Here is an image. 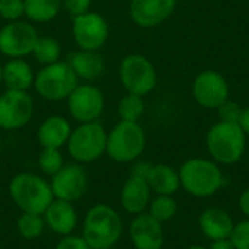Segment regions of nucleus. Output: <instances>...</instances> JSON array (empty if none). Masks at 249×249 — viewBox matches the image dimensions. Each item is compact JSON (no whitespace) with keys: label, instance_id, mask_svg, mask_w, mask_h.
<instances>
[{"label":"nucleus","instance_id":"obj_35","mask_svg":"<svg viewBox=\"0 0 249 249\" xmlns=\"http://www.w3.org/2000/svg\"><path fill=\"white\" fill-rule=\"evenodd\" d=\"M150 168H152V165L147 163V162H136L134 166L131 168V175L133 177L143 178V179H147V175L150 172Z\"/></svg>","mask_w":249,"mask_h":249},{"label":"nucleus","instance_id":"obj_3","mask_svg":"<svg viewBox=\"0 0 249 249\" xmlns=\"http://www.w3.org/2000/svg\"><path fill=\"white\" fill-rule=\"evenodd\" d=\"M178 174L182 188L198 198L214 196L225 184L220 168L214 162L203 158L185 160Z\"/></svg>","mask_w":249,"mask_h":249},{"label":"nucleus","instance_id":"obj_36","mask_svg":"<svg viewBox=\"0 0 249 249\" xmlns=\"http://www.w3.org/2000/svg\"><path fill=\"white\" fill-rule=\"evenodd\" d=\"M238 124L241 125V128L244 130V133L249 136V107L244 108L241 112V117L238 120Z\"/></svg>","mask_w":249,"mask_h":249},{"label":"nucleus","instance_id":"obj_40","mask_svg":"<svg viewBox=\"0 0 249 249\" xmlns=\"http://www.w3.org/2000/svg\"><path fill=\"white\" fill-rule=\"evenodd\" d=\"M3 64L0 63V85H3Z\"/></svg>","mask_w":249,"mask_h":249},{"label":"nucleus","instance_id":"obj_17","mask_svg":"<svg viewBox=\"0 0 249 249\" xmlns=\"http://www.w3.org/2000/svg\"><path fill=\"white\" fill-rule=\"evenodd\" d=\"M45 226L55 235L67 236L74 233L79 225V214L73 203L54 198L42 214Z\"/></svg>","mask_w":249,"mask_h":249},{"label":"nucleus","instance_id":"obj_32","mask_svg":"<svg viewBox=\"0 0 249 249\" xmlns=\"http://www.w3.org/2000/svg\"><path fill=\"white\" fill-rule=\"evenodd\" d=\"M217 109H219L220 121H229V123H238L241 112H242V108L235 101H231V99L223 102Z\"/></svg>","mask_w":249,"mask_h":249},{"label":"nucleus","instance_id":"obj_27","mask_svg":"<svg viewBox=\"0 0 249 249\" xmlns=\"http://www.w3.org/2000/svg\"><path fill=\"white\" fill-rule=\"evenodd\" d=\"M117 111H118L120 120L139 123V120L144 114V101H143V96L133 95V93H127L118 102Z\"/></svg>","mask_w":249,"mask_h":249},{"label":"nucleus","instance_id":"obj_7","mask_svg":"<svg viewBox=\"0 0 249 249\" xmlns=\"http://www.w3.org/2000/svg\"><path fill=\"white\" fill-rule=\"evenodd\" d=\"M146 149V134L139 123L120 120L107 137V155L118 163L137 160Z\"/></svg>","mask_w":249,"mask_h":249},{"label":"nucleus","instance_id":"obj_18","mask_svg":"<svg viewBox=\"0 0 249 249\" xmlns=\"http://www.w3.org/2000/svg\"><path fill=\"white\" fill-rule=\"evenodd\" d=\"M71 124L63 115H50L39 124L36 130V140L42 149H61L66 147L71 134Z\"/></svg>","mask_w":249,"mask_h":249},{"label":"nucleus","instance_id":"obj_29","mask_svg":"<svg viewBox=\"0 0 249 249\" xmlns=\"http://www.w3.org/2000/svg\"><path fill=\"white\" fill-rule=\"evenodd\" d=\"M64 163L66 162H64L61 149H42L38 156L39 171L50 178L53 175H55L64 166Z\"/></svg>","mask_w":249,"mask_h":249},{"label":"nucleus","instance_id":"obj_31","mask_svg":"<svg viewBox=\"0 0 249 249\" xmlns=\"http://www.w3.org/2000/svg\"><path fill=\"white\" fill-rule=\"evenodd\" d=\"M229 239L235 249H249V219L233 226Z\"/></svg>","mask_w":249,"mask_h":249},{"label":"nucleus","instance_id":"obj_16","mask_svg":"<svg viewBox=\"0 0 249 249\" xmlns=\"http://www.w3.org/2000/svg\"><path fill=\"white\" fill-rule=\"evenodd\" d=\"M128 233L136 249H162L165 242L162 223L146 212L134 216Z\"/></svg>","mask_w":249,"mask_h":249},{"label":"nucleus","instance_id":"obj_37","mask_svg":"<svg viewBox=\"0 0 249 249\" xmlns=\"http://www.w3.org/2000/svg\"><path fill=\"white\" fill-rule=\"evenodd\" d=\"M239 207H241V212L249 219V188H247L241 194V197H239Z\"/></svg>","mask_w":249,"mask_h":249},{"label":"nucleus","instance_id":"obj_28","mask_svg":"<svg viewBox=\"0 0 249 249\" xmlns=\"http://www.w3.org/2000/svg\"><path fill=\"white\" fill-rule=\"evenodd\" d=\"M147 209L152 217L163 223L172 220L177 214V201L172 198V196H158L156 198L150 200Z\"/></svg>","mask_w":249,"mask_h":249},{"label":"nucleus","instance_id":"obj_1","mask_svg":"<svg viewBox=\"0 0 249 249\" xmlns=\"http://www.w3.org/2000/svg\"><path fill=\"white\" fill-rule=\"evenodd\" d=\"M124 225L120 213L108 204L92 206L82 223V236L92 249L114 248L123 236Z\"/></svg>","mask_w":249,"mask_h":249},{"label":"nucleus","instance_id":"obj_5","mask_svg":"<svg viewBox=\"0 0 249 249\" xmlns=\"http://www.w3.org/2000/svg\"><path fill=\"white\" fill-rule=\"evenodd\" d=\"M79 83L80 82L70 64L60 60L42 66L35 73L34 89L39 98L50 102H58L66 101Z\"/></svg>","mask_w":249,"mask_h":249},{"label":"nucleus","instance_id":"obj_41","mask_svg":"<svg viewBox=\"0 0 249 249\" xmlns=\"http://www.w3.org/2000/svg\"><path fill=\"white\" fill-rule=\"evenodd\" d=\"M0 150H1V139H0Z\"/></svg>","mask_w":249,"mask_h":249},{"label":"nucleus","instance_id":"obj_38","mask_svg":"<svg viewBox=\"0 0 249 249\" xmlns=\"http://www.w3.org/2000/svg\"><path fill=\"white\" fill-rule=\"evenodd\" d=\"M209 249H235L232 241L228 239H219V241H212V245Z\"/></svg>","mask_w":249,"mask_h":249},{"label":"nucleus","instance_id":"obj_26","mask_svg":"<svg viewBox=\"0 0 249 249\" xmlns=\"http://www.w3.org/2000/svg\"><path fill=\"white\" fill-rule=\"evenodd\" d=\"M45 220L42 214L34 213H22L16 220V229L22 239L25 241H35L38 239L45 229Z\"/></svg>","mask_w":249,"mask_h":249},{"label":"nucleus","instance_id":"obj_15","mask_svg":"<svg viewBox=\"0 0 249 249\" xmlns=\"http://www.w3.org/2000/svg\"><path fill=\"white\" fill-rule=\"evenodd\" d=\"M177 0H131L130 18L140 28H155L172 15Z\"/></svg>","mask_w":249,"mask_h":249},{"label":"nucleus","instance_id":"obj_23","mask_svg":"<svg viewBox=\"0 0 249 249\" xmlns=\"http://www.w3.org/2000/svg\"><path fill=\"white\" fill-rule=\"evenodd\" d=\"M146 181L150 190L158 196H172L181 187L178 171L165 163L152 165Z\"/></svg>","mask_w":249,"mask_h":249},{"label":"nucleus","instance_id":"obj_11","mask_svg":"<svg viewBox=\"0 0 249 249\" xmlns=\"http://www.w3.org/2000/svg\"><path fill=\"white\" fill-rule=\"evenodd\" d=\"M35 105L28 92L6 89L0 95V130L16 131L23 128L34 117Z\"/></svg>","mask_w":249,"mask_h":249},{"label":"nucleus","instance_id":"obj_42","mask_svg":"<svg viewBox=\"0 0 249 249\" xmlns=\"http://www.w3.org/2000/svg\"><path fill=\"white\" fill-rule=\"evenodd\" d=\"M0 207H1V197H0Z\"/></svg>","mask_w":249,"mask_h":249},{"label":"nucleus","instance_id":"obj_21","mask_svg":"<svg viewBox=\"0 0 249 249\" xmlns=\"http://www.w3.org/2000/svg\"><path fill=\"white\" fill-rule=\"evenodd\" d=\"M3 85L9 90L28 92L34 88L35 71L23 58H9L3 64Z\"/></svg>","mask_w":249,"mask_h":249},{"label":"nucleus","instance_id":"obj_43","mask_svg":"<svg viewBox=\"0 0 249 249\" xmlns=\"http://www.w3.org/2000/svg\"><path fill=\"white\" fill-rule=\"evenodd\" d=\"M104 249H114V248H104Z\"/></svg>","mask_w":249,"mask_h":249},{"label":"nucleus","instance_id":"obj_44","mask_svg":"<svg viewBox=\"0 0 249 249\" xmlns=\"http://www.w3.org/2000/svg\"><path fill=\"white\" fill-rule=\"evenodd\" d=\"M0 226H1V222H0Z\"/></svg>","mask_w":249,"mask_h":249},{"label":"nucleus","instance_id":"obj_12","mask_svg":"<svg viewBox=\"0 0 249 249\" xmlns=\"http://www.w3.org/2000/svg\"><path fill=\"white\" fill-rule=\"evenodd\" d=\"M71 34L79 50L99 51L109 36V26L107 19L93 10L73 18Z\"/></svg>","mask_w":249,"mask_h":249},{"label":"nucleus","instance_id":"obj_13","mask_svg":"<svg viewBox=\"0 0 249 249\" xmlns=\"http://www.w3.org/2000/svg\"><path fill=\"white\" fill-rule=\"evenodd\" d=\"M89 185V177L86 169L77 163H64V166L51 177L50 187L53 191L54 198L69 201V203H76L79 201Z\"/></svg>","mask_w":249,"mask_h":249},{"label":"nucleus","instance_id":"obj_14","mask_svg":"<svg viewBox=\"0 0 249 249\" xmlns=\"http://www.w3.org/2000/svg\"><path fill=\"white\" fill-rule=\"evenodd\" d=\"M193 96L201 107L216 109L229 99L228 80L214 70H206L194 79Z\"/></svg>","mask_w":249,"mask_h":249},{"label":"nucleus","instance_id":"obj_33","mask_svg":"<svg viewBox=\"0 0 249 249\" xmlns=\"http://www.w3.org/2000/svg\"><path fill=\"white\" fill-rule=\"evenodd\" d=\"M92 0H61V7L71 16H80L90 10Z\"/></svg>","mask_w":249,"mask_h":249},{"label":"nucleus","instance_id":"obj_6","mask_svg":"<svg viewBox=\"0 0 249 249\" xmlns=\"http://www.w3.org/2000/svg\"><path fill=\"white\" fill-rule=\"evenodd\" d=\"M108 131L99 121L82 123L71 130L66 144L70 158L80 163H92L107 153Z\"/></svg>","mask_w":249,"mask_h":249},{"label":"nucleus","instance_id":"obj_34","mask_svg":"<svg viewBox=\"0 0 249 249\" xmlns=\"http://www.w3.org/2000/svg\"><path fill=\"white\" fill-rule=\"evenodd\" d=\"M54 249H92L82 235H67L61 236Z\"/></svg>","mask_w":249,"mask_h":249},{"label":"nucleus","instance_id":"obj_19","mask_svg":"<svg viewBox=\"0 0 249 249\" xmlns=\"http://www.w3.org/2000/svg\"><path fill=\"white\" fill-rule=\"evenodd\" d=\"M152 190L146 179L130 175L128 179L123 184L120 191V203L121 207L128 214H140L144 213L150 204Z\"/></svg>","mask_w":249,"mask_h":249},{"label":"nucleus","instance_id":"obj_10","mask_svg":"<svg viewBox=\"0 0 249 249\" xmlns=\"http://www.w3.org/2000/svg\"><path fill=\"white\" fill-rule=\"evenodd\" d=\"M38 31L29 20L6 22L0 28V53L7 58H23L32 54Z\"/></svg>","mask_w":249,"mask_h":249},{"label":"nucleus","instance_id":"obj_4","mask_svg":"<svg viewBox=\"0 0 249 249\" xmlns=\"http://www.w3.org/2000/svg\"><path fill=\"white\" fill-rule=\"evenodd\" d=\"M207 149L212 158L223 165L236 163L247 146V134L238 123L219 121L207 133Z\"/></svg>","mask_w":249,"mask_h":249},{"label":"nucleus","instance_id":"obj_20","mask_svg":"<svg viewBox=\"0 0 249 249\" xmlns=\"http://www.w3.org/2000/svg\"><path fill=\"white\" fill-rule=\"evenodd\" d=\"M66 61L73 69L79 82L83 80L92 83L93 80L99 79L105 71V61L104 57L99 54V51L77 50L71 53Z\"/></svg>","mask_w":249,"mask_h":249},{"label":"nucleus","instance_id":"obj_8","mask_svg":"<svg viewBox=\"0 0 249 249\" xmlns=\"http://www.w3.org/2000/svg\"><path fill=\"white\" fill-rule=\"evenodd\" d=\"M118 76L127 93L147 96L158 83V74L153 63L143 54L125 55L118 69Z\"/></svg>","mask_w":249,"mask_h":249},{"label":"nucleus","instance_id":"obj_24","mask_svg":"<svg viewBox=\"0 0 249 249\" xmlns=\"http://www.w3.org/2000/svg\"><path fill=\"white\" fill-rule=\"evenodd\" d=\"M25 18L31 23H48L61 12V0H23Z\"/></svg>","mask_w":249,"mask_h":249},{"label":"nucleus","instance_id":"obj_30","mask_svg":"<svg viewBox=\"0 0 249 249\" xmlns=\"http://www.w3.org/2000/svg\"><path fill=\"white\" fill-rule=\"evenodd\" d=\"M25 16L23 0H0V18L6 22L20 20Z\"/></svg>","mask_w":249,"mask_h":249},{"label":"nucleus","instance_id":"obj_2","mask_svg":"<svg viewBox=\"0 0 249 249\" xmlns=\"http://www.w3.org/2000/svg\"><path fill=\"white\" fill-rule=\"evenodd\" d=\"M9 196L22 213L44 214L54 196L50 181L34 172L16 174L9 182Z\"/></svg>","mask_w":249,"mask_h":249},{"label":"nucleus","instance_id":"obj_25","mask_svg":"<svg viewBox=\"0 0 249 249\" xmlns=\"http://www.w3.org/2000/svg\"><path fill=\"white\" fill-rule=\"evenodd\" d=\"M31 55L42 66L57 63L61 57V44L53 36H38Z\"/></svg>","mask_w":249,"mask_h":249},{"label":"nucleus","instance_id":"obj_39","mask_svg":"<svg viewBox=\"0 0 249 249\" xmlns=\"http://www.w3.org/2000/svg\"><path fill=\"white\" fill-rule=\"evenodd\" d=\"M187 249H207L206 247H203V245H191L190 248Z\"/></svg>","mask_w":249,"mask_h":249},{"label":"nucleus","instance_id":"obj_22","mask_svg":"<svg viewBox=\"0 0 249 249\" xmlns=\"http://www.w3.org/2000/svg\"><path fill=\"white\" fill-rule=\"evenodd\" d=\"M198 223L203 235L210 241L228 239L235 226L229 213L216 207L204 210L200 216Z\"/></svg>","mask_w":249,"mask_h":249},{"label":"nucleus","instance_id":"obj_9","mask_svg":"<svg viewBox=\"0 0 249 249\" xmlns=\"http://www.w3.org/2000/svg\"><path fill=\"white\" fill-rule=\"evenodd\" d=\"M66 102L70 117L79 124L99 121L105 109V96L102 90L89 82L79 83Z\"/></svg>","mask_w":249,"mask_h":249}]
</instances>
